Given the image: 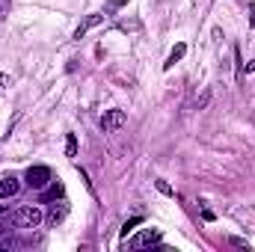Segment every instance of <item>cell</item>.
<instances>
[{
  "label": "cell",
  "mask_w": 255,
  "mask_h": 252,
  "mask_svg": "<svg viewBox=\"0 0 255 252\" xmlns=\"http://www.w3.org/2000/svg\"><path fill=\"white\" fill-rule=\"evenodd\" d=\"M125 122H128L125 110H107V113L101 116V130H104V133H113V130H119Z\"/></svg>",
  "instance_id": "cell-3"
},
{
  "label": "cell",
  "mask_w": 255,
  "mask_h": 252,
  "mask_svg": "<svg viewBox=\"0 0 255 252\" xmlns=\"http://www.w3.org/2000/svg\"><path fill=\"white\" fill-rule=\"evenodd\" d=\"M101 21H104V15H89V18L74 30V39H83V36H86V30H89V27H95V24H101Z\"/></svg>",
  "instance_id": "cell-6"
},
{
  "label": "cell",
  "mask_w": 255,
  "mask_h": 252,
  "mask_svg": "<svg viewBox=\"0 0 255 252\" xmlns=\"http://www.w3.org/2000/svg\"><path fill=\"white\" fill-rule=\"evenodd\" d=\"M60 196H63V184H57V181H54L51 187H48L45 193H42V202H57Z\"/></svg>",
  "instance_id": "cell-8"
},
{
  "label": "cell",
  "mask_w": 255,
  "mask_h": 252,
  "mask_svg": "<svg viewBox=\"0 0 255 252\" xmlns=\"http://www.w3.org/2000/svg\"><path fill=\"white\" fill-rule=\"evenodd\" d=\"M184 54H187V45H184V42H178V45H175V48H172V54H169V60H166V63H163V68H172V65L178 63V60H181V57H184Z\"/></svg>",
  "instance_id": "cell-7"
},
{
  "label": "cell",
  "mask_w": 255,
  "mask_h": 252,
  "mask_svg": "<svg viewBox=\"0 0 255 252\" xmlns=\"http://www.w3.org/2000/svg\"><path fill=\"white\" fill-rule=\"evenodd\" d=\"M6 232H9V229H6V223H0V235H6Z\"/></svg>",
  "instance_id": "cell-16"
},
{
  "label": "cell",
  "mask_w": 255,
  "mask_h": 252,
  "mask_svg": "<svg viewBox=\"0 0 255 252\" xmlns=\"http://www.w3.org/2000/svg\"><path fill=\"white\" fill-rule=\"evenodd\" d=\"M160 241H163L160 229H148V232H142V235H136V238H133V250H142V247H154V244H160Z\"/></svg>",
  "instance_id": "cell-4"
},
{
  "label": "cell",
  "mask_w": 255,
  "mask_h": 252,
  "mask_svg": "<svg viewBox=\"0 0 255 252\" xmlns=\"http://www.w3.org/2000/svg\"><path fill=\"white\" fill-rule=\"evenodd\" d=\"M3 211H6V208H3V205H0V214H3Z\"/></svg>",
  "instance_id": "cell-17"
},
{
  "label": "cell",
  "mask_w": 255,
  "mask_h": 252,
  "mask_svg": "<svg viewBox=\"0 0 255 252\" xmlns=\"http://www.w3.org/2000/svg\"><path fill=\"white\" fill-rule=\"evenodd\" d=\"M24 181H27V187H33V190H45L51 184V169L48 166H30Z\"/></svg>",
  "instance_id": "cell-2"
},
{
  "label": "cell",
  "mask_w": 255,
  "mask_h": 252,
  "mask_svg": "<svg viewBox=\"0 0 255 252\" xmlns=\"http://www.w3.org/2000/svg\"><path fill=\"white\" fill-rule=\"evenodd\" d=\"M9 83H12V80H9V77H6V74H0V92H3V89H6V86H9Z\"/></svg>",
  "instance_id": "cell-15"
},
{
  "label": "cell",
  "mask_w": 255,
  "mask_h": 252,
  "mask_svg": "<svg viewBox=\"0 0 255 252\" xmlns=\"http://www.w3.org/2000/svg\"><path fill=\"white\" fill-rule=\"evenodd\" d=\"M21 193V181L15 175H3L0 178V199H15Z\"/></svg>",
  "instance_id": "cell-5"
},
{
  "label": "cell",
  "mask_w": 255,
  "mask_h": 252,
  "mask_svg": "<svg viewBox=\"0 0 255 252\" xmlns=\"http://www.w3.org/2000/svg\"><path fill=\"white\" fill-rule=\"evenodd\" d=\"M65 151H68V157L77 154V139H74V133H68V145H65Z\"/></svg>",
  "instance_id": "cell-11"
},
{
  "label": "cell",
  "mask_w": 255,
  "mask_h": 252,
  "mask_svg": "<svg viewBox=\"0 0 255 252\" xmlns=\"http://www.w3.org/2000/svg\"><path fill=\"white\" fill-rule=\"evenodd\" d=\"M208 101H211V92H205V95H202V98H199V101H196V107H205V104H208Z\"/></svg>",
  "instance_id": "cell-14"
},
{
  "label": "cell",
  "mask_w": 255,
  "mask_h": 252,
  "mask_svg": "<svg viewBox=\"0 0 255 252\" xmlns=\"http://www.w3.org/2000/svg\"><path fill=\"white\" fill-rule=\"evenodd\" d=\"M42 220H45V214H42L39 205H21L12 214V226H18V229H36Z\"/></svg>",
  "instance_id": "cell-1"
},
{
  "label": "cell",
  "mask_w": 255,
  "mask_h": 252,
  "mask_svg": "<svg viewBox=\"0 0 255 252\" xmlns=\"http://www.w3.org/2000/svg\"><path fill=\"white\" fill-rule=\"evenodd\" d=\"M65 214H68V208H65V205H60V208H51V214H48V223H51V226L63 223V220H65Z\"/></svg>",
  "instance_id": "cell-9"
},
{
  "label": "cell",
  "mask_w": 255,
  "mask_h": 252,
  "mask_svg": "<svg viewBox=\"0 0 255 252\" xmlns=\"http://www.w3.org/2000/svg\"><path fill=\"white\" fill-rule=\"evenodd\" d=\"M139 223H142V217H130L125 226H122V235L128 238V232H133V226H139Z\"/></svg>",
  "instance_id": "cell-10"
},
{
  "label": "cell",
  "mask_w": 255,
  "mask_h": 252,
  "mask_svg": "<svg viewBox=\"0 0 255 252\" xmlns=\"http://www.w3.org/2000/svg\"><path fill=\"white\" fill-rule=\"evenodd\" d=\"M229 244H232V247H241V250H247V247H250L244 238H229Z\"/></svg>",
  "instance_id": "cell-12"
},
{
  "label": "cell",
  "mask_w": 255,
  "mask_h": 252,
  "mask_svg": "<svg viewBox=\"0 0 255 252\" xmlns=\"http://www.w3.org/2000/svg\"><path fill=\"white\" fill-rule=\"evenodd\" d=\"M157 190H160V193H166V196H172V187H169L166 181H157Z\"/></svg>",
  "instance_id": "cell-13"
}]
</instances>
